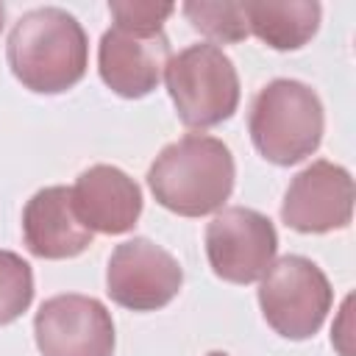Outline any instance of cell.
Segmentation results:
<instances>
[{"label":"cell","instance_id":"6da1fadb","mask_svg":"<svg viewBox=\"0 0 356 356\" xmlns=\"http://www.w3.org/2000/svg\"><path fill=\"white\" fill-rule=\"evenodd\" d=\"M6 56L14 78L25 89L58 95L86 75L89 39L70 11L42 6L14 22Z\"/></svg>","mask_w":356,"mask_h":356},{"label":"cell","instance_id":"7a4b0ae2","mask_svg":"<svg viewBox=\"0 0 356 356\" xmlns=\"http://www.w3.org/2000/svg\"><path fill=\"white\" fill-rule=\"evenodd\" d=\"M234 178L236 170L228 145L206 134H186L170 142L147 170L153 197L181 217L220 211L231 197Z\"/></svg>","mask_w":356,"mask_h":356},{"label":"cell","instance_id":"3957f363","mask_svg":"<svg viewBox=\"0 0 356 356\" xmlns=\"http://www.w3.org/2000/svg\"><path fill=\"white\" fill-rule=\"evenodd\" d=\"M323 103L317 92L292 78H275L259 89L248 128L256 150L281 167L298 164L320 147Z\"/></svg>","mask_w":356,"mask_h":356},{"label":"cell","instance_id":"277c9868","mask_svg":"<svg viewBox=\"0 0 356 356\" xmlns=\"http://www.w3.org/2000/svg\"><path fill=\"white\" fill-rule=\"evenodd\" d=\"M164 81L178 120L189 128H214L239 106L236 67L211 42L189 44L178 56H170Z\"/></svg>","mask_w":356,"mask_h":356},{"label":"cell","instance_id":"5b68a950","mask_svg":"<svg viewBox=\"0 0 356 356\" xmlns=\"http://www.w3.org/2000/svg\"><path fill=\"white\" fill-rule=\"evenodd\" d=\"M334 289L325 273L303 256H284L261 275L259 306L267 325L286 339H309L331 312Z\"/></svg>","mask_w":356,"mask_h":356},{"label":"cell","instance_id":"8992f818","mask_svg":"<svg viewBox=\"0 0 356 356\" xmlns=\"http://www.w3.org/2000/svg\"><path fill=\"white\" fill-rule=\"evenodd\" d=\"M278 250V234L256 209L228 206L206 225V256L217 278L253 284L270 270Z\"/></svg>","mask_w":356,"mask_h":356},{"label":"cell","instance_id":"52a82bcc","mask_svg":"<svg viewBox=\"0 0 356 356\" xmlns=\"http://www.w3.org/2000/svg\"><path fill=\"white\" fill-rule=\"evenodd\" d=\"M184 284V270L172 253L145 236L114 248L106 270L108 298L131 312H156L167 306Z\"/></svg>","mask_w":356,"mask_h":356},{"label":"cell","instance_id":"ba28073f","mask_svg":"<svg viewBox=\"0 0 356 356\" xmlns=\"http://www.w3.org/2000/svg\"><path fill=\"white\" fill-rule=\"evenodd\" d=\"M33 337L42 356H114V320L89 295L47 298L36 312Z\"/></svg>","mask_w":356,"mask_h":356},{"label":"cell","instance_id":"9c48e42d","mask_svg":"<svg viewBox=\"0 0 356 356\" xmlns=\"http://www.w3.org/2000/svg\"><path fill=\"white\" fill-rule=\"evenodd\" d=\"M281 220L300 234H328L353 220V178L334 161H312L300 170L281 203Z\"/></svg>","mask_w":356,"mask_h":356},{"label":"cell","instance_id":"30bf717a","mask_svg":"<svg viewBox=\"0 0 356 356\" xmlns=\"http://www.w3.org/2000/svg\"><path fill=\"white\" fill-rule=\"evenodd\" d=\"M170 61V39L164 31L108 28L97 47V70L103 83L120 97L136 100L150 95Z\"/></svg>","mask_w":356,"mask_h":356},{"label":"cell","instance_id":"8fae6325","mask_svg":"<svg viewBox=\"0 0 356 356\" xmlns=\"http://www.w3.org/2000/svg\"><path fill=\"white\" fill-rule=\"evenodd\" d=\"M72 209L92 234H128L142 214V189L120 167L95 164L78 175Z\"/></svg>","mask_w":356,"mask_h":356},{"label":"cell","instance_id":"7c38bea8","mask_svg":"<svg viewBox=\"0 0 356 356\" xmlns=\"http://www.w3.org/2000/svg\"><path fill=\"white\" fill-rule=\"evenodd\" d=\"M22 236L39 259H72L92 245V231L72 209L70 186H44L25 203Z\"/></svg>","mask_w":356,"mask_h":356},{"label":"cell","instance_id":"4fadbf2b","mask_svg":"<svg viewBox=\"0 0 356 356\" xmlns=\"http://www.w3.org/2000/svg\"><path fill=\"white\" fill-rule=\"evenodd\" d=\"M320 3L314 0H256L245 3L248 31L273 50H298L320 28Z\"/></svg>","mask_w":356,"mask_h":356},{"label":"cell","instance_id":"5bb4252c","mask_svg":"<svg viewBox=\"0 0 356 356\" xmlns=\"http://www.w3.org/2000/svg\"><path fill=\"white\" fill-rule=\"evenodd\" d=\"M184 14L192 22L195 31L209 36L211 42H242L250 36L248 19H245V3H206V0H189L184 3Z\"/></svg>","mask_w":356,"mask_h":356},{"label":"cell","instance_id":"9a60e30c","mask_svg":"<svg viewBox=\"0 0 356 356\" xmlns=\"http://www.w3.org/2000/svg\"><path fill=\"white\" fill-rule=\"evenodd\" d=\"M31 300H33L31 264L11 250H0V325H8L22 312H28Z\"/></svg>","mask_w":356,"mask_h":356},{"label":"cell","instance_id":"2e32d148","mask_svg":"<svg viewBox=\"0 0 356 356\" xmlns=\"http://www.w3.org/2000/svg\"><path fill=\"white\" fill-rule=\"evenodd\" d=\"M108 11L114 25L131 31H161L164 19L175 11L172 3H153V0H111Z\"/></svg>","mask_w":356,"mask_h":356},{"label":"cell","instance_id":"e0dca14e","mask_svg":"<svg viewBox=\"0 0 356 356\" xmlns=\"http://www.w3.org/2000/svg\"><path fill=\"white\" fill-rule=\"evenodd\" d=\"M3 25H6V6L0 3V31H3Z\"/></svg>","mask_w":356,"mask_h":356},{"label":"cell","instance_id":"ac0fdd59","mask_svg":"<svg viewBox=\"0 0 356 356\" xmlns=\"http://www.w3.org/2000/svg\"><path fill=\"white\" fill-rule=\"evenodd\" d=\"M209 356H228V353H225V350H211Z\"/></svg>","mask_w":356,"mask_h":356}]
</instances>
